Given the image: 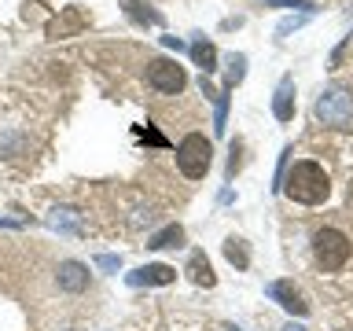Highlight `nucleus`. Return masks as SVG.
Wrapping results in <instances>:
<instances>
[{
    "instance_id": "nucleus-22",
    "label": "nucleus",
    "mask_w": 353,
    "mask_h": 331,
    "mask_svg": "<svg viewBox=\"0 0 353 331\" xmlns=\"http://www.w3.org/2000/svg\"><path fill=\"white\" fill-rule=\"evenodd\" d=\"M162 41H165V48H176V52L184 48V41H181V37H162Z\"/></svg>"
},
{
    "instance_id": "nucleus-11",
    "label": "nucleus",
    "mask_w": 353,
    "mask_h": 331,
    "mask_svg": "<svg viewBox=\"0 0 353 331\" xmlns=\"http://www.w3.org/2000/svg\"><path fill=\"white\" fill-rule=\"evenodd\" d=\"M192 59H195V66H203V74H214L217 70V48L206 37H195L192 41Z\"/></svg>"
},
{
    "instance_id": "nucleus-13",
    "label": "nucleus",
    "mask_w": 353,
    "mask_h": 331,
    "mask_svg": "<svg viewBox=\"0 0 353 331\" xmlns=\"http://www.w3.org/2000/svg\"><path fill=\"white\" fill-rule=\"evenodd\" d=\"M181 243H184V228L181 225H170V228L154 232V236L148 239V247L151 250H165V247H181Z\"/></svg>"
},
{
    "instance_id": "nucleus-23",
    "label": "nucleus",
    "mask_w": 353,
    "mask_h": 331,
    "mask_svg": "<svg viewBox=\"0 0 353 331\" xmlns=\"http://www.w3.org/2000/svg\"><path fill=\"white\" fill-rule=\"evenodd\" d=\"M287 331H302V328H294V324H291V328H287Z\"/></svg>"
},
{
    "instance_id": "nucleus-5",
    "label": "nucleus",
    "mask_w": 353,
    "mask_h": 331,
    "mask_svg": "<svg viewBox=\"0 0 353 331\" xmlns=\"http://www.w3.org/2000/svg\"><path fill=\"white\" fill-rule=\"evenodd\" d=\"M148 85L159 88V92H165V96H176L188 85V74L173 59H151L148 63Z\"/></svg>"
},
{
    "instance_id": "nucleus-9",
    "label": "nucleus",
    "mask_w": 353,
    "mask_h": 331,
    "mask_svg": "<svg viewBox=\"0 0 353 331\" xmlns=\"http://www.w3.org/2000/svg\"><path fill=\"white\" fill-rule=\"evenodd\" d=\"M59 287H63V291H85V287H88V269H85V265L81 261H63L59 265Z\"/></svg>"
},
{
    "instance_id": "nucleus-3",
    "label": "nucleus",
    "mask_w": 353,
    "mask_h": 331,
    "mask_svg": "<svg viewBox=\"0 0 353 331\" xmlns=\"http://www.w3.org/2000/svg\"><path fill=\"white\" fill-rule=\"evenodd\" d=\"M316 121H324V126H335V129H346L353 121V96L342 92V88H324L313 107Z\"/></svg>"
},
{
    "instance_id": "nucleus-18",
    "label": "nucleus",
    "mask_w": 353,
    "mask_h": 331,
    "mask_svg": "<svg viewBox=\"0 0 353 331\" xmlns=\"http://www.w3.org/2000/svg\"><path fill=\"white\" fill-rule=\"evenodd\" d=\"M265 4H276V8H298V11H316L309 0H265Z\"/></svg>"
},
{
    "instance_id": "nucleus-2",
    "label": "nucleus",
    "mask_w": 353,
    "mask_h": 331,
    "mask_svg": "<svg viewBox=\"0 0 353 331\" xmlns=\"http://www.w3.org/2000/svg\"><path fill=\"white\" fill-rule=\"evenodd\" d=\"M210 159H214V148H210V140L203 137V132H188V137L181 140V148H176V166H181V173L188 177V181L206 177Z\"/></svg>"
},
{
    "instance_id": "nucleus-20",
    "label": "nucleus",
    "mask_w": 353,
    "mask_h": 331,
    "mask_svg": "<svg viewBox=\"0 0 353 331\" xmlns=\"http://www.w3.org/2000/svg\"><path fill=\"white\" fill-rule=\"evenodd\" d=\"M99 269H118V258H110V254H103V258H99Z\"/></svg>"
},
{
    "instance_id": "nucleus-4",
    "label": "nucleus",
    "mask_w": 353,
    "mask_h": 331,
    "mask_svg": "<svg viewBox=\"0 0 353 331\" xmlns=\"http://www.w3.org/2000/svg\"><path fill=\"white\" fill-rule=\"evenodd\" d=\"M350 239L342 236L339 228H320L316 236H313V254H316V261L324 265L327 272H335V269H342V265L350 261Z\"/></svg>"
},
{
    "instance_id": "nucleus-7",
    "label": "nucleus",
    "mask_w": 353,
    "mask_h": 331,
    "mask_svg": "<svg viewBox=\"0 0 353 331\" xmlns=\"http://www.w3.org/2000/svg\"><path fill=\"white\" fill-rule=\"evenodd\" d=\"M272 114H276V121H291V118H294V77H291V74H283L280 85H276Z\"/></svg>"
},
{
    "instance_id": "nucleus-12",
    "label": "nucleus",
    "mask_w": 353,
    "mask_h": 331,
    "mask_svg": "<svg viewBox=\"0 0 353 331\" xmlns=\"http://www.w3.org/2000/svg\"><path fill=\"white\" fill-rule=\"evenodd\" d=\"M85 15H81V11H66V15L63 19H55L52 22V26H48V37H66V33H74V30H81L85 26Z\"/></svg>"
},
{
    "instance_id": "nucleus-14",
    "label": "nucleus",
    "mask_w": 353,
    "mask_h": 331,
    "mask_svg": "<svg viewBox=\"0 0 353 331\" xmlns=\"http://www.w3.org/2000/svg\"><path fill=\"white\" fill-rule=\"evenodd\" d=\"M121 8H125L129 19H137V22H151V26H159V22H162L159 11H151L143 0H121Z\"/></svg>"
},
{
    "instance_id": "nucleus-8",
    "label": "nucleus",
    "mask_w": 353,
    "mask_h": 331,
    "mask_svg": "<svg viewBox=\"0 0 353 331\" xmlns=\"http://www.w3.org/2000/svg\"><path fill=\"white\" fill-rule=\"evenodd\" d=\"M176 280V269H170V265H143V269L129 272V283L132 287H143V283H154V287H165Z\"/></svg>"
},
{
    "instance_id": "nucleus-19",
    "label": "nucleus",
    "mask_w": 353,
    "mask_h": 331,
    "mask_svg": "<svg viewBox=\"0 0 353 331\" xmlns=\"http://www.w3.org/2000/svg\"><path fill=\"white\" fill-rule=\"evenodd\" d=\"M52 225L55 228H77L74 221H70V210H55V217H52Z\"/></svg>"
},
{
    "instance_id": "nucleus-15",
    "label": "nucleus",
    "mask_w": 353,
    "mask_h": 331,
    "mask_svg": "<svg viewBox=\"0 0 353 331\" xmlns=\"http://www.w3.org/2000/svg\"><path fill=\"white\" fill-rule=\"evenodd\" d=\"M225 258L236 265V269H247L250 265V254H247V247H243V239H236V236L225 239Z\"/></svg>"
},
{
    "instance_id": "nucleus-6",
    "label": "nucleus",
    "mask_w": 353,
    "mask_h": 331,
    "mask_svg": "<svg viewBox=\"0 0 353 331\" xmlns=\"http://www.w3.org/2000/svg\"><path fill=\"white\" fill-rule=\"evenodd\" d=\"M269 298H272V302H280L291 317H305V313H309L305 294L298 291L291 280H272V283H269Z\"/></svg>"
},
{
    "instance_id": "nucleus-17",
    "label": "nucleus",
    "mask_w": 353,
    "mask_h": 331,
    "mask_svg": "<svg viewBox=\"0 0 353 331\" xmlns=\"http://www.w3.org/2000/svg\"><path fill=\"white\" fill-rule=\"evenodd\" d=\"M225 121H228V88H225V92H217V114H214V132H217V137L228 129Z\"/></svg>"
},
{
    "instance_id": "nucleus-1",
    "label": "nucleus",
    "mask_w": 353,
    "mask_h": 331,
    "mask_svg": "<svg viewBox=\"0 0 353 331\" xmlns=\"http://www.w3.org/2000/svg\"><path fill=\"white\" fill-rule=\"evenodd\" d=\"M283 195L294 199V203H302V206H320L331 195V181H327L324 166L294 162V170L283 177Z\"/></svg>"
},
{
    "instance_id": "nucleus-21",
    "label": "nucleus",
    "mask_w": 353,
    "mask_h": 331,
    "mask_svg": "<svg viewBox=\"0 0 353 331\" xmlns=\"http://www.w3.org/2000/svg\"><path fill=\"white\" fill-rule=\"evenodd\" d=\"M298 22H302V19H283V22H280V33H291Z\"/></svg>"
},
{
    "instance_id": "nucleus-16",
    "label": "nucleus",
    "mask_w": 353,
    "mask_h": 331,
    "mask_svg": "<svg viewBox=\"0 0 353 331\" xmlns=\"http://www.w3.org/2000/svg\"><path fill=\"white\" fill-rule=\"evenodd\" d=\"M243 74H247V55H239V52H232L228 55V74H225V85H239L243 81Z\"/></svg>"
},
{
    "instance_id": "nucleus-10",
    "label": "nucleus",
    "mask_w": 353,
    "mask_h": 331,
    "mask_svg": "<svg viewBox=\"0 0 353 331\" xmlns=\"http://www.w3.org/2000/svg\"><path fill=\"white\" fill-rule=\"evenodd\" d=\"M188 276H192V283H199V287H214L217 283V276H214V269H210V261H206L203 250L192 254V261H188Z\"/></svg>"
}]
</instances>
